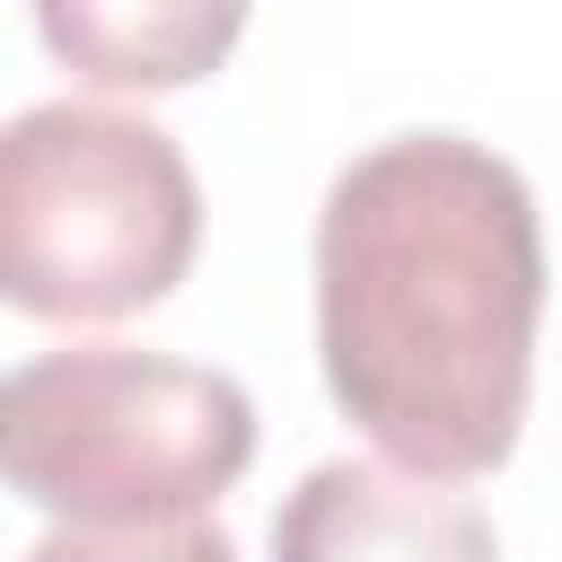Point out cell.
<instances>
[{
    "label": "cell",
    "mask_w": 562,
    "mask_h": 562,
    "mask_svg": "<svg viewBox=\"0 0 562 562\" xmlns=\"http://www.w3.org/2000/svg\"><path fill=\"white\" fill-rule=\"evenodd\" d=\"M0 465L18 501L79 527L202 518L255 465V395L167 351H44L0 386Z\"/></svg>",
    "instance_id": "cell-3"
},
{
    "label": "cell",
    "mask_w": 562,
    "mask_h": 562,
    "mask_svg": "<svg viewBox=\"0 0 562 562\" xmlns=\"http://www.w3.org/2000/svg\"><path fill=\"white\" fill-rule=\"evenodd\" d=\"M544 325L527 176L465 132L360 149L316 211V360L378 457L474 483L518 448Z\"/></svg>",
    "instance_id": "cell-1"
},
{
    "label": "cell",
    "mask_w": 562,
    "mask_h": 562,
    "mask_svg": "<svg viewBox=\"0 0 562 562\" xmlns=\"http://www.w3.org/2000/svg\"><path fill=\"white\" fill-rule=\"evenodd\" d=\"M272 562H501L492 518L413 465L325 457L272 509Z\"/></svg>",
    "instance_id": "cell-4"
},
{
    "label": "cell",
    "mask_w": 562,
    "mask_h": 562,
    "mask_svg": "<svg viewBox=\"0 0 562 562\" xmlns=\"http://www.w3.org/2000/svg\"><path fill=\"white\" fill-rule=\"evenodd\" d=\"M202 246V184L149 114L26 105L0 132V290L44 325L158 307Z\"/></svg>",
    "instance_id": "cell-2"
},
{
    "label": "cell",
    "mask_w": 562,
    "mask_h": 562,
    "mask_svg": "<svg viewBox=\"0 0 562 562\" xmlns=\"http://www.w3.org/2000/svg\"><path fill=\"white\" fill-rule=\"evenodd\" d=\"M35 26L70 79L167 97L237 53L246 0H35Z\"/></svg>",
    "instance_id": "cell-5"
},
{
    "label": "cell",
    "mask_w": 562,
    "mask_h": 562,
    "mask_svg": "<svg viewBox=\"0 0 562 562\" xmlns=\"http://www.w3.org/2000/svg\"><path fill=\"white\" fill-rule=\"evenodd\" d=\"M26 562H237L228 527L211 518H132V527H53Z\"/></svg>",
    "instance_id": "cell-6"
}]
</instances>
